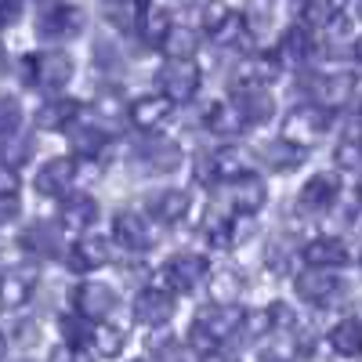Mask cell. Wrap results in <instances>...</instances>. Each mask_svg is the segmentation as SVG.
Returning a JSON list of instances; mask_svg holds the SVG:
<instances>
[{
	"mask_svg": "<svg viewBox=\"0 0 362 362\" xmlns=\"http://www.w3.org/2000/svg\"><path fill=\"white\" fill-rule=\"evenodd\" d=\"M300 80H308V102H315L319 109H326L329 116H341L355 105L358 95V80L351 69H329V73H305Z\"/></svg>",
	"mask_w": 362,
	"mask_h": 362,
	"instance_id": "obj_1",
	"label": "cell"
},
{
	"mask_svg": "<svg viewBox=\"0 0 362 362\" xmlns=\"http://www.w3.org/2000/svg\"><path fill=\"white\" fill-rule=\"evenodd\" d=\"M25 73H29V83L25 87H40L47 95H58L76 73V62L66 47H40V51H29L25 54Z\"/></svg>",
	"mask_w": 362,
	"mask_h": 362,
	"instance_id": "obj_2",
	"label": "cell"
},
{
	"mask_svg": "<svg viewBox=\"0 0 362 362\" xmlns=\"http://www.w3.org/2000/svg\"><path fill=\"white\" fill-rule=\"evenodd\" d=\"M334 124H337V116H329V112L319 109L315 102H297V105L286 109V116H283L279 138L308 153L315 141H322L329 131H334Z\"/></svg>",
	"mask_w": 362,
	"mask_h": 362,
	"instance_id": "obj_3",
	"label": "cell"
},
{
	"mask_svg": "<svg viewBox=\"0 0 362 362\" xmlns=\"http://www.w3.org/2000/svg\"><path fill=\"white\" fill-rule=\"evenodd\" d=\"M203 69L196 58H163L156 69V95H163L170 105H189L199 95Z\"/></svg>",
	"mask_w": 362,
	"mask_h": 362,
	"instance_id": "obj_4",
	"label": "cell"
},
{
	"mask_svg": "<svg viewBox=\"0 0 362 362\" xmlns=\"http://www.w3.org/2000/svg\"><path fill=\"white\" fill-rule=\"evenodd\" d=\"M112 243L124 254L141 257L148 250H156L160 225L153 218H145L141 210H116V218H112Z\"/></svg>",
	"mask_w": 362,
	"mask_h": 362,
	"instance_id": "obj_5",
	"label": "cell"
},
{
	"mask_svg": "<svg viewBox=\"0 0 362 362\" xmlns=\"http://www.w3.org/2000/svg\"><path fill=\"white\" fill-rule=\"evenodd\" d=\"M83 25H87V15H83V8H76V4L47 0V4L37 11V37H40L44 44H54V47H62L66 40L80 37Z\"/></svg>",
	"mask_w": 362,
	"mask_h": 362,
	"instance_id": "obj_6",
	"label": "cell"
},
{
	"mask_svg": "<svg viewBox=\"0 0 362 362\" xmlns=\"http://www.w3.org/2000/svg\"><path fill=\"white\" fill-rule=\"evenodd\" d=\"M348 283L341 279L337 268H300L293 272V293L305 300V305H315V308H329L344 297Z\"/></svg>",
	"mask_w": 362,
	"mask_h": 362,
	"instance_id": "obj_7",
	"label": "cell"
},
{
	"mask_svg": "<svg viewBox=\"0 0 362 362\" xmlns=\"http://www.w3.org/2000/svg\"><path fill=\"white\" fill-rule=\"evenodd\" d=\"M206 272H210V264H206L203 254H174L153 276V286L163 290V293H170V297L192 293L199 283H206Z\"/></svg>",
	"mask_w": 362,
	"mask_h": 362,
	"instance_id": "obj_8",
	"label": "cell"
},
{
	"mask_svg": "<svg viewBox=\"0 0 362 362\" xmlns=\"http://www.w3.org/2000/svg\"><path fill=\"white\" fill-rule=\"evenodd\" d=\"M319 51H322L319 33H315V29H308V25H300V22H293L286 33L276 40V47H272L276 62H279L283 69H297V73L312 69L315 58H319Z\"/></svg>",
	"mask_w": 362,
	"mask_h": 362,
	"instance_id": "obj_9",
	"label": "cell"
},
{
	"mask_svg": "<svg viewBox=\"0 0 362 362\" xmlns=\"http://www.w3.org/2000/svg\"><path fill=\"white\" fill-rule=\"evenodd\" d=\"M341 199H344V177L334 167L315 170L312 177H305V185L297 192V206L305 210V214H329V210H337Z\"/></svg>",
	"mask_w": 362,
	"mask_h": 362,
	"instance_id": "obj_10",
	"label": "cell"
},
{
	"mask_svg": "<svg viewBox=\"0 0 362 362\" xmlns=\"http://www.w3.org/2000/svg\"><path fill=\"white\" fill-rule=\"evenodd\" d=\"M112 239L98 235V232H83L73 239V247L66 250V264L69 272H80V276H87V272H98L105 264H112Z\"/></svg>",
	"mask_w": 362,
	"mask_h": 362,
	"instance_id": "obj_11",
	"label": "cell"
},
{
	"mask_svg": "<svg viewBox=\"0 0 362 362\" xmlns=\"http://www.w3.org/2000/svg\"><path fill=\"white\" fill-rule=\"evenodd\" d=\"M297 257H305V264L308 268H348L351 261H355V250H351V243L337 232H326V235H315V239H308L305 247H300V254Z\"/></svg>",
	"mask_w": 362,
	"mask_h": 362,
	"instance_id": "obj_12",
	"label": "cell"
},
{
	"mask_svg": "<svg viewBox=\"0 0 362 362\" xmlns=\"http://www.w3.org/2000/svg\"><path fill=\"white\" fill-rule=\"evenodd\" d=\"M116 308V290L102 279H80L73 290V312L87 322H105Z\"/></svg>",
	"mask_w": 362,
	"mask_h": 362,
	"instance_id": "obj_13",
	"label": "cell"
},
{
	"mask_svg": "<svg viewBox=\"0 0 362 362\" xmlns=\"http://www.w3.org/2000/svg\"><path fill=\"white\" fill-rule=\"evenodd\" d=\"M134 160L145 174H174L181 163H185V153L174 138H145L138 148H134Z\"/></svg>",
	"mask_w": 362,
	"mask_h": 362,
	"instance_id": "obj_14",
	"label": "cell"
},
{
	"mask_svg": "<svg viewBox=\"0 0 362 362\" xmlns=\"http://www.w3.org/2000/svg\"><path fill=\"white\" fill-rule=\"evenodd\" d=\"M18 247L33 257V261H54L66 250V235L54 221H29L18 232Z\"/></svg>",
	"mask_w": 362,
	"mask_h": 362,
	"instance_id": "obj_15",
	"label": "cell"
},
{
	"mask_svg": "<svg viewBox=\"0 0 362 362\" xmlns=\"http://www.w3.org/2000/svg\"><path fill=\"white\" fill-rule=\"evenodd\" d=\"M228 102L239 109L247 127H264L279 112V102H276V95H272V87H239V90H232Z\"/></svg>",
	"mask_w": 362,
	"mask_h": 362,
	"instance_id": "obj_16",
	"label": "cell"
},
{
	"mask_svg": "<svg viewBox=\"0 0 362 362\" xmlns=\"http://www.w3.org/2000/svg\"><path fill=\"white\" fill-rule=\"evenodd\" d=\"M145 218H153L160 228H170V225H181L189 214H192V196L185 189H160L145 199Z\"/></svg>",
	"mask_w": 362,
	"mask_h": 362,
	"instance_id": "obj_17",
	"label": "cell"
},
{
	"mask_svg": "<svg viewBox=\"0 0 362 362\" xmlns=\"http://www.w3.org/2000/svg\"><path fill=\"white\" fill-rule=\"evenodd\" d=\"M33 189L37 196H47V199H62L76 189V160L73 156H54L47 163H40L37 177H33Z\"/></svg>",
	"mask_w": 362,
	"mask_h": 362,
	"instance_id": "obj_18",
	"label": "cell"
},
{
	"mask_svg": "<svg viewBox=\"0 0 362 362\" xmlns=\"http://www.w3.org/2000/svg\"><path fill=\"white\" fill-rule=\"evenodd\" d=\"M98 221V199L90 192H69L58 199V228L62 232H73V235H83L90 232V225Z\"/></svg>",
	"mask_w": 362,
	"mask_h": 362,
	"instance_id": "obj_19",
	"label": "cell"
},
{
	"mask_svg": "<svg viewBox=\"0 0 362 362\" xmlns=\"http://www.w3.org/2000/svg\"><path fill=\"white\" fill-rule=\"evenodd\" d=\"M174 116V105L163 98V95H138L134 102H127V124L138 131V134H156L167 119Z\"/></svg>",
	"mask_w": 362,
	"mask_h": 362,
	"instance_id": "obj_20",
	"label": "cell"
},
{
	"mask_svg": "<svg viewBox=\"0 0 362 362\" xmlns=\"http://www.w3.org/2000/svg\"><path fill=\"white\" fill-rule=\"evenodd\" d=\"M33 293H37V272L33 268L15 264V268L0 272V308H8V312L25 308L33 300Z\"/></svg>",
	"mask_w": 362,
	"mask_h": 362,
	"instance_id": "obj_21",
	"label": "cell"
},
{
	"mask_svg": "<svg viewBox=\"0 0 362 362\" xmlns=\"http://www.w3.org/2000/svg\"><path fill=\"white\" fill-rule=\"evenodd\" d=\"M228 203H232L235 214H254L257 218L261 210L268 206V181L257 170L243 174L239 181H232V185H228Z\"/></svg>",
	"mask_w": 362,
	"mask_h": 362,
	"instance_id": "obj_22",
	"label": "cell"
},
{
	"mask_svg": "<svg viewBox=\"0 0 362 362\" xmlns=\"http://www.w3.org/2000/svg\"><path fill=\"white\" fill-rule=\"evenodd\" d=\"M210 160H214V177H218V185H232V181H239L243 174H250L257 163H254V148H243V145H221L210 153Z\"/></svg>",
	"mask_w": 362,
	"mask_h": 362,
	"instance_id": "obj_23",
	"label": "cell"
},
{
	"mask_svg": "<svg viewBox=\"0 0 362 362\" xmlns=\"http://www.w3.org/2000/svg\"><path fill=\"white\" fill-rule=\"evenodd\" d=\"M305 148H297V145H290V141H283V138H268L264 145H257L254 148V163L257 167H268V170H276V174H290V170H297L300 163H305Z\"/></svg>",
	"mask_w": 362,
	"mask_h": 362,
	"instance_id": "obj_24",
	"label": "cell"
},
{
	"mask_svg": "<svg viewBox=\"0 0 362 362\" xmlns=\"http://www.w3.org/2000/svg\"><path fill=\"white\" fill-rule=\"evenodd\" d=\"M170 315H174V297H170V293H163V290H156V286L138 290V297H134V319H138V322H145V326L156 329V326H167Z\"/></svg>",
	"mask_w": 362,
	"mask_h": 362,
	"instance_id": "obj_25",
	"label": "cell"
},
{
	"mask_svg": "<svg viewBox=\"0 0 362 362\" xmlns=\"http://www.w3.org/2000/svg\"><path fill=\"white\" fill-rule=\"evenodd\" d=\"M199 124L206 134H214V138H239L247 131L243 124V116H239V109L232 102H210L199 116Z\"/></svg>",
	"mask_w": 362,
	"mask_h": 362,
	"instance_id": "obj_26",
	"label": "cell"
},
{
	"mask_svg": "<svg viewBox=\"0 0 362 362\" xmlns=\"http://www.w3.org/2000/svg\"><path fill=\"white\" fill-rule=\"evenodd\" d=\"M83 105L80 102H73V98H62V95H47L37 109H33V124L40 127V131H66L73 119H76V112H80Z\"/></svg>",
	"mask_w": 362,
	"mask_h": 362,
	"instance_id": "obj_27",
	"label": "cell"
},
{
	"mask_svg": "<svg viewBox=\"0 0 362 362\" xmlns=\"http://www.w3.org/2000/svg\"><path fill=\"white\" fill-rule=\"evenodd\" d=\"M196 322L206 329L210 337H214L218 344L228 341L232 334H239V322H243V308L239 305H210L196 315Z\"/></svg>",
	"mask_w": 362,
	"mask_h": 362,
	"instance_id": "obj_28",
	"label": "cell"
},
{
	"mask_svg": "<svg viewBox=\"0 0 362 362\" xmlns=\"http://www.w3.org/2000/svg\"><path fill=\"white\" fill-rule=\"evenodd\" d=\"M206 286H210V300L214 305H239V297L247 293V279L239 268H210L206 272Z\"/></svg>",
	"mask_w": 362,
	"mask_h": 362,
	"instance_id": "obj_29",
	"label": "cell"
},
{
	"mask_svg": "<svg viewBox=\"0 0 362 362\" xmlns=\"http://www.w3.org/2000/svg\"><path fill=\"white\" fill-rule=\"evenodd\" d=\"M210 40H214L221 51H243V47H250V54H254V33L247 25V15H239V11H228L225 22L210 33Z\"/></svg>",
	"mask_w": 362,
	"mask_h": 362,
	"instance_id": "obj_30",
	"label": "cell"
},
{
	"mask_svg": "<svg viewBox=\"0 0 362 362\" xmlns=\"http://www.w3.org/2000/svg\"><path fill=\"white\" fill-rule=\"evenodd\" d=\"M329 351L341 355V358H355L362 351V322L355 315H344L341 322H334V329H329Z\"/></svg>",
	"mask_w": 362,
	"mask_h": 362,
	"instance_id": "obj_31",
	"label": "cell"
},
{
	"mask_svg": "<svg viewBox=\"0 0 362 362\" xmlns=\"http://www.w3.org/2000/svg\"><path fill=\"white\" fill-rule=\"evenodd\" d=\"M170 25H174L170 11H160V8H153V4H145V8L138 11L134 33L141 37V44H145V47H160V40L167 37V29H170Z\"/></svg>",
	"mask_w": 362,
	"mask_h": 362,
	"instance_id": "obj_32",
	"label": "cell"
},
{
	"mask_svg": "<svg viewBox=\"0 0 362 362\" xmlns=\"http://www.w3.org/2000/svg\"><path fill=\"white\" fill-rule=\"evenodd\" d=\"M124 344H127V337H124V329H119V326H112V322H95V326H90V341H87L90 355L116 358L119 351H124Z\"/></svg>",
	"mask_w": 362,
	"mask_h": 362,
	"instance_id": "obj_33",
	"label": "cell"
},
{
	"mask_svg": "<svg viewBox=\"0 0 362 362\" xmlns=\"http://www.w3.org/2000/svg\"><path fill=\"white\" fill-rule=\"evenodd\" d=\"M160 51L167 54V58H196V51H199V33L192 25H170L167 29V37L160 40Z\"/></svg>",
	"mask_w": 362,
	"mask_h": 362,
	"instance_id": "obj_34",
	"label": "cell"
},
{
	"mask_svg": "<svg viewBox=\"0 0 362 362\" xmlns=\"http://www.w3.org/2000/svg\"><path fill=\"white\" fill-rule=\"evenodd\" d=\"M33 153H37V141L29 134H22V131H11V134H4V141H0V163L11 167V170L25 167L29 160H33Z\"/></svg>",
	"mask_w": 362,
	"mask_h": 362,
	"instance_id": "obj_35",
	"label": "cell"
},
{
	"mask_svg": "<svg viewBox=\"0 0 362 362\" xmlns=\"http://www.w3.org/2000/svg\"><path fill=\"white\" fill-rule=\"evenodd\" d=\"M264 268L272 272L276 279H286V276H293V268H297V250L290 247V239H272L268 243V250H264Z\"/></svg>",
	"mask_w": 362,
	"mask_h": 362,
	"instance_id": "obj_36",
	"label": "cell"
},
{
	"mask_svg": "<svg viewBox=\"0 0 362 362\" xmlns=\"http://www.w3.org/2000/svg\"><path fill=\"white\" fill-rule=\"evenodd\" d=\"M138 11H141V4H134V0H102V18H105L112 29H119V33L134 29Z\"/></svg>",
	"mask_w": 362,
	"mask_h": 362,
	"instance_id": "obj_37",
	"label": "cell"
},
{
	"mask_svg": "<svg viewBox=\"0 0 362 362\" xmlns=\"http://www.w3.org/2000/svg\"><path fill=\"white\" fill-rule=\"evenodd\" d=\"M254 235H257V218L254 214H232L228 225H225V247L235 250V247L250 243Z\"/></svg>",
	"mask_w": 362,
	"mask_h": 362,
	"instance_id": "obj_38",
	"label": "cell"
},
{
	"mask_svg": "<svg viewBox=\"0 0 362 362\" xmlns=\"http://www.w3.org/2000/svg\"><path fill=\"white\" fill-rule=\"evenodd\" d=\"M358 167H362V145L337 138L334 141V170L344 177V174H358Z\"/></svg>",
	"mask_w": 362,
	"mask_h": 362,
	"instance_id": "obj_39",
	"label": "cell"
},
{
	"mask_svg": "<svg viewBox=\"0 0 362 362\" xmlns=\"http://www.w3.org/2000/svg\"><path fill=\"white\" fill-rule=\"evenodd\" d=\"M90 326H95V322L80 319L76 312H66L62 319H58V329H62V341H66L69 348H87V341H90Z\"/></svg>",
	"mask_w": 362,
	"mask_h": 362,
	"instance_id": "obj_40",
	"label": "cell"
},
{
	"mask_svg": "<svg viewBox=\"0 0 362 362\" xmlns=\"http://www.w3.org/2000/svg\"><path fill=\"white\" fill-rule=\"evenodd\" d=\"M228 11H232V8L225 4V0H203L199 11H196V25H192V29H196V33H206V37H210V33H214V29L225 22Z\"/></svg>",
	"mask_w": 362,
	"mask_h": 362,
	"instance_id": "obj_41",
	"label": "cell"
},
{
	"mask_svg": "<svg viewBox=\"0 0 362 362\" xmlns=\"http://www.w3.org/2000/svg\"><path fill=\"white\" fill-rule=\"evenodd\" d=\"M22 127V105L11 95H0V134H11Z\"/></svg>",
	"mask_w": 362,
	"mask_h": 362,
	"instance_id": "obj_42",
	"label": "cell"
},
{
	"mask_svg": "<svg viewBox=\"0 0 362 362\" xmlns=\"http://www.w3.org/2000/svg\"><path fill=\"white\" fill-rule=\"evenodd\" d=\"M239 329H243V334H247L250 341H257V337L272 334V322H268V312H264V308L243 312V322H239Z\"/></svg>",
	"mask_w": 362,
	"mask_h": 362,
	"instance_id": "obj_43",
	"label": "cell"
},
{
	"mask_svg": "<svg viewBox=\"0 0 362 362\" xmlns=\"http://www.w3.org/2000/svg\"><path fill=\"white\" fill-rule=\"evenodd\" d=\"M95 66H98L102 73H116L119 66H124V54L116 51V44L98 40V44H95Z\"/></svg>",
	"mask_w": 362,
	"mask_h": 362,
	"instance_id": "obj_44",
	"label": "cell"
},
{
	"mask_svg": "<svg viewBox=\"0 0 362 362\" xmlns=\"http://www.w3.org/2000/svg\"><path fill=\"white\" fill-rule=\"evenodd\" d=\"M264 312H268L272 329H293L297 326V315H293V308L286 305V300H276V305H268Z\"/></svg>",
	"mask_w": 362,
	"mask_h": 362,
	"instance_id": "obj_45",
	"label": "cell"
},
{
	"mask_svg": "<svg viewBox=\"0 0 362 362\" xmlns=\"http://www.w3.org/2000/svg\"><path fill=\"white\" fill-rule=\"evenodd\" d=\"M192 177L199 181V185H206V189L218 185V177H214V160H210V153H196V156H192Z\"/></svg>",
	"mask_w": 362,
	"mask_h": 362,
	"instance_id": "obj_46",
	"label": "cell"
},
{
	"mask_svg": "<svg viewBox=\"0 0 362 362\" xmlns=\"http://www.w3.org/2000/svg\"><path fill=\"white\" fill-rule=\"evenodd\" d=\"M189 348H192V351H199V355H210V351H218L221 344H218L214 337H210L199 322H192V326H189Z\"/></svg>",
	"mask_w": 362,
	"mask_h": 362,
	"instance_id": "obj_47",
	"label": "cell"
},
{
	"mask_svg": "<svg viewBox=\"0 0 362 362\" xmlns=\"http://www.w3.org/2000/svg\"><path fill=\"white\" fill-rule=\"evenodd\" d=\"M22 218V199L18 196H0V228H11Z\"/></svg>",
	"mask_w": 362,
	"mask_h": 362,
	"instance_id": "obj_48",
	"label": "cell"
},
{
	"mask_svg": "<svg viewBox=\"0 0 362 362\" xmlns=\"http://www.w3.org/2000/svg\"><path fill=\"white\" fill-rule=\"evenodd\" d=\"M243 8H247V22H257V18H272L276 0H243Z\"/></svg>",
	"mask_w": 362,
	"mask_h": 362,
	"instance_id": "obj_49",
	"label": "cell"
},
{
	"mask_svg": "<svg viewBox=\"0 0 362 362\" xmlns=\"http://www.w3.org/2000/svg\"><path fill=\"white\" fill-rule=\"evenodd\" d=\"M0 196H18V170L0 163Z\"/></svg>",
	"mask_w": 362,
	"mask_h": 362,
	"instance_id": "obj_50",
	"label": "cell"
},
{
	"mask_svg": "<svg viewBox=\"0 0 362 362\" xmlns=\"http://www.w3.org/2000/svg\"><path fill=\"white\" fill-rule=\"evenodd\" d=\"M47 362H73V348H69V344H58V348L47 355Z\"/></svg>",
	"mask_w": 362,
	"mask_h": 362,
	"instance_id": "obj_51",
	"label": "cell"
},
{
	"mask_svg": "<svg viewBox=\"0 0 362 362\" xmlns=\"http://www.w3.org/2000/svg\"><path fill=\"white\" fill-rule=\"evenodd\" d=\"M153 8H160V11H174V8H181L185 0H148Z\"/></svg>",
	"mask_w": 362,
	"mask_h": 362,
	"instance_id": "obj_52",
	"label": "cell"
},
{
	"mask_svg": "<svg viewBox=\"0 0 362 362\" xmlns=\"http://www.w3.org/2000/svg\"><path fill=\"white\" fill-rule=\"evenodd\" d=\"M203 362H235V358H232V355H225V351L218 348V351H210V355H203Z\"/></svg>",
	"mask_w": 362,
	"mask_h": 362,
	"instance_id": "obj_53",
	"label": "cell"
},
{
	"mask_svg": "<svg viewBox=\"0 0 362 362\" xmlns=\"http://www.w3.org/2000/svg\"><path fill=\"white\" fill-rule=\"evenodd\" d=\"M4 355H8V337L0 334V362H4Z\"/></svg>",
	"mask_w": 362,
	"mask_h": 362,
	"instance_id": "obj_54",
	"label": "cell"
},
{
	"mask_svg": "<svg viewBox=\"0 0 362 362\" xmlns=\"http://www.w3.org/2000/svg\"><path fill=\"white\" fill-rule=\"evenodd\" d=\"M261 362H286V358H279V355H264Z\"/></svg>",
	"mask_w": 362,
	"mask_h": 362,
	"instance_id": "obj_55",
	"label": "cell"
},
{
	"mask_svg": "<svg viewBox=\"0 0 362 362\" xmlns=\"http://www.w3.org/2000/svg\"><path fill=\"white\" fill-rule=\"evenodd\" d=\"M0 66H4V51H0Z\"/></svg>",
	"mask_w": 362,
	"mask_h": 362,
	"instance_id": "obj_56",
	"label": "cell"
},
{
	"mask_svg": "<svg viewBox=\"0 0 362 362\" xmlns=\"http://www.w3.org/2000/svg\"><path fill=\"white\" fill-rule=\"evenodd\" d=\"M138 362H148V358H138Z\"/></svg>",
	"mask_w": 362,
	"mask_h": 362,
	"instance_id": "obj_57",
	"label": "cell"
}]
</instances>
